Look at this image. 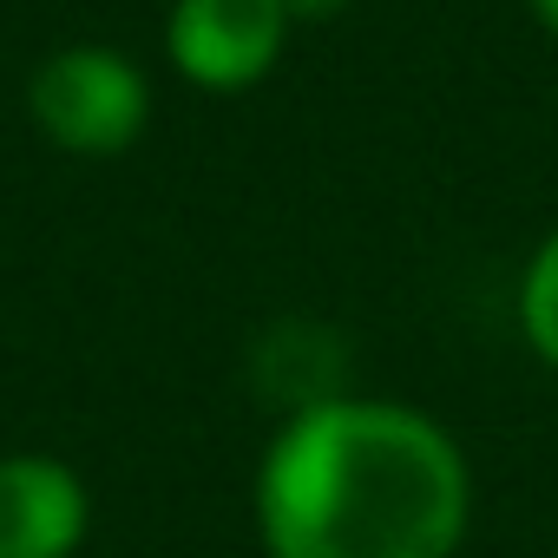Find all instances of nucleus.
<instances>
[{
    "instance_id": "nucleus-1",
    "label": "nucleus",
    "mask_w": 558,
    "mask_h": 558,
    "mask_svg": "<svg viewBox=\"0 0 558 558\" xmlns=\"http://www.w3.org/2000/svg\"><path fill=\"white\" fill-rule=\"evenodd\" d=\"M466 525V453L408 401H310L256 466L269 558H453Z\"/></svg>"
},
{
    "instance_id": "nucleus-2",
    "label": "nucleus",
    "mask_w": 558,
    "mask_h": 558,
    "mask_svg": "<svg viewBox=\"0 0 558 558\" xmlns=\"http://www.w3.org/2000/svg\"><path fill=\"white\" fill-rule=\"evenodd\" d=\"M27 112L47 132V145L73 151V158H119L138 145V132L151 119V80L132 53L80 40L34 66Z\"/></svg>"
},
{
    "instance_id": "nucleus-3",
    "label": "nucleus",
    "mask_w": 558,
    "mask_h": 558,
    "mask_svg": "<svg viewBox=\"0 0 558 558\" xmlns=\"http://www.w3.org/2000/svg\"><path fill=\"white\" fill-rule=\"evenodd\" d=\"M296 21L283 0H171L165 14V53L171 73L197 93H250L276 73Z\"/></svg>"
},
{
    "instance_id": "nucleus-4",
    "label": "nucleus",
    "mask_w": 558,
    "mask_h": 558,
    "mask_svg": "<svg viewBox=\"0 0 558 558\" xmlns=\"http://www.w3.org/2000/svg\"><path fill=\"white\" fill-rule=\"evenodd\" d=\"M93 532V493L60 453H0V558H73Z\"/></svg>"
},
{
    "instance_id": "nucleus-5",
    "label": "nucleus",
    "mask_w": 558,
    "mask_h": 558,
    "mask_svg": "<svg viewBox=\"0 0 558 558\" xmlns=\"http://www.w3.org/2000/svg\"><path fill=\"white\" fill-rule=\"evenodd\" d=\"M512 310H519V336H525V349L558 375V230H545L538 250L525 256Z\"/></svg>"
},
{
    "instance_id": "nucleus-6",
    "label": "nucleus",
    "mask_w": 558,
    "mask_h": 558,
    "mask_svg": "<svg viewBox=\"0 0 558 558\" xmlns=\"http://www.w3.org/2000/svg\"><path fill=\"white\" fill-rule=\"evenodd\" d=\"M283 8H290V21H296V27H310V21H336L349 0H283Z\"/></svg>"
},
{
    "instance_id": "nucleus-7",
    "label": "nucleus",
    "mask_w": 558,
    "mask_h": 558,
    "mask_svg": "<svg viewBox=\"0 0 558 558\" xmlns=\"http://www.w3.org/2000/svg\"><path fill=\"white\" fill-rule=\"evenodd\" d=\"M525 8H532V21H538L551 40H558V0H525Z\"/></svg>"
}]
</instances>
